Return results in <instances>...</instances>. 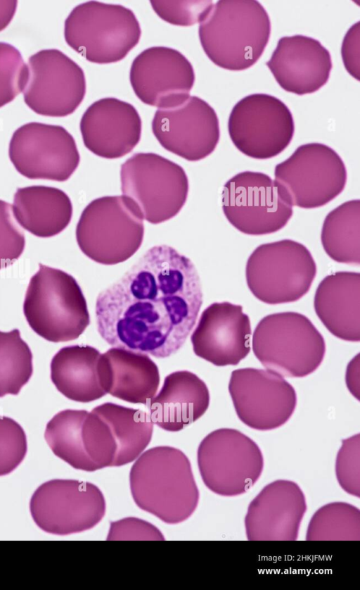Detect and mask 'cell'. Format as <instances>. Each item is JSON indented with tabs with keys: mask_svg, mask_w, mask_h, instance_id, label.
<instances>
[{
	"mask_svg": "<svg viewBox=\"0 0 360 590\" xmlns=\"http://www.w3.org/2000/svg\"><path fill=\"white\" fill-rule=\"evenodd\" d=\"M18 6L16 0L0 1V32L11 22Z\"/></svg>",
	"mask_w": 360,
	"mask_h": 590,
	"instance_id": "obj_41",
	"label": "cell"
},
{
	"mask_svg": "<svg viewBox=\"0 0 360 590\" xmlns=\"http://www.w3.org/2000/svg\"><path fill=\"white\" fill-rule=\"evenodd\" d=\"M151 127L164 149L188 161H200L210 155L220 137L215 111L196 96H190L178 106L158 108Z\"/></svg>",
	"mask_w": 360,
	"mask_h": 590,
	"instance_id": "obj_18",
	"label": "cell"
},
{
	"mask_svg": "<svg viewBox=\"0 0 360 590\" xmlns=\"http://www.w3.org/2000/svg\"><path fill=\"white\" fill-rule=\"evenodd\" d=\"M120 180L123 196L152 224L176 216L188 194L184 168L154 153H136L129 158L121 165Z\"/></svg>",
	"mask_w": 360,
	"mask_h": 590,
	"instance_id": "obj_9",
	"label": "cell"
},
{
	"mask_svg": "<svg viewBox=\"0 0 360 590\" xmlns=\"http://www.w3.org/2000/svg\"><path fill=\"white\" fill-rule=\"evenodd\" d=\"M107 394L131 403L147 404L158 389L157 365L146 353L112 347L101 356Z\"/></svg>",
	"mask_w": 360,
	"mask_h": 590,
	"instance_id": "obj_26",
	"label": "cell"
},
{
	"mask_svg": "<svg viewBox=\"0 0 360 590\" xmlns=\"http://www.w3.org/2000/svg\"><path fill=\"white\" fill-rule=\"evenodd\" d=\"M155 13L164 21L179 26L200 23L214 4L212 1H150Z\"/></svg>",
	"mask_w": 360,
	"mask_h": 590,
	"instance_id": "obj_37",
	"label": "cell"
},
{
	"mask_svg": "<svg viewBox=\"0 0 360 590\" xmlns=\"http://www.w3.org/2000/svg\"><path fill=\"white\" fill-rule=\"evenodd\" d=\"M202 303L191 259L172 246H155L98 294V332L113 347L167 358L185 343Z\"/></svg>",
	"mask_w": 360,
	"mask_h": 590,
	"instance_id": "obj_1",
	"label": "cell"
},
{
	"mask_svg": "<svg viewBox=\"0 0 360 590\" xmlns=\"http://www.w3.org/2000/svg\"><path fill=\"white\" fill-rule=\"evenodd\" d=\"M307 510L305 496L295 482L274 481L250 503L244 524L249 541H295Z\"/></svg>",
	"mask_w": 360,
	"mask_h": 590,
	"instance_id": "obj_21",
	"label": "cell"
},
{
	"mask_svg": "<svg viewBox=\"0 0 360 590\" xmlns=\"http://www.w3.org/2000/svg\"><path fill=\"white\" fill-rule=\"evenodd\" d=\"M359 22L347 32L342 44L341 54L347 72L359 80Z\"/></svg>",
	"mask_w": 360,
	"mask_h": 590,
	"instance_id": "obj_40",
	"label": "cell"
},
{
	"mask_svg": "<svg viewBox=\"0 0 360 590\" xmlns=\"http://www.w3.org/2000/svg\"><path fill=\"white\" fill-rule=\"evenodd\" d=\"M25 245L24 232L15 223L11 204L0 199V269L14 263Z\"/></svg>",
	"mask_w": 360,
	"mask_h": 590,
	"instance_id": "obj_38",
	"label": "cell"
},
{
	"mask_svg": "<svg viewBox=\"0 0 360 590\" xmlns=\"http://www.w3.org/2000/svg\"><path fill=\"white\" fill-rule=\"evenodd\" d=\"M229 391L240 420L259 431L283 425L297 405L293 387L283 376L269 370L245 368L233 370Z\"/></svg>",
	"mask_w": 360,
	"mask_h": 590,
	"instance_id": "obj_17",
	"label": "cell"
},
{
	"mask_svg": "<svg viewBox=\"0 0 360 590\" xmlns=\"http://www.w3.org/2000/svg\"><path fill=\"white\" fill-rule=\"evenodd\" d=\"M102 491L93 483L56 479L41 484L30 501L31 516L44 532L68 535L89 530L105 513Z\"/></svg>",
	"mask_w": 360,
	"mask_h": 590,
	"instance_id": "obj_12",
	"label": "cell"
},
{
	"mask_svg": "<svg viewBox=\"0 0 360 590\" xmlns=\"http://www.w3.org/2000/svg\"><path fill=\"white\" fill-rule=\"evenodd\" d=\"M306 539L359 541V509L345 502H333L321 506L309 522Z\"/></svg>",
	"mask_w": 360,
	"mask_h": 590,
	"instance_id": "obj_32",
	"label": "cell"
},
{
	"mask_svg": "<svg viewBox=\"0 0 360 590\" xmlns=\"http://www.w3.org/2000/svg\"><path fill=\"white\" fill-rule=\"evenodd\" d=\"M107 540H165L160 530L143 520L128 517L110 522Z\"/></svg>",
	"mask_w": 360,
	"mask_h": 590,
	"instance_id": "obj_39",
	"label": "cell"
},
{
	"mask_svg": "<svg viewBox=\"0 0 360 590\" xmlns=\"http://www.w3.org/2000/svg\"><path fill=\"white\" fill-rule=\"evenodd\" d=\"M79 128L88 150L99 157L115 159L128 154L139 144L142 122L131 103L106 97L87 108Z\"/></svg>",
	"mask_w": 360,
	"mask_h": 590,
	"instance_id": "obj_22",
	"label": "cell"
},
{
	"mask_svg": "<svg viewBox=\"0 0 360 590\" xmlns=\"http://www.w3.org/2000/svg\"><path fill=\"white\" fill-rule=\"evenodd\" d=\"M266 64L282 89L298 95L318 91L332 69L330 52L319 41L304 35L281 38Z\"/></svg>",
	"mask_w": 360,
	"mask_h": 590,
	"instance_id": "obj_23",
	"label": "cell"
},
{
	"mask_svg": "<svg viewBox=\"0 0 360 590\" xmlns=\"http://www.w3.org/2000/svg\"><path fill=\"white\" fill-rule=\"evenodd\" d=\"M316 274V265L309 250L289 239L257 246L245 268L250 291L271 305L300 299L309 291Z\"/></svg>",
	"mask_w": 360,
	"mask_h": 590,
	"instance_id": "obj_8",
	"label": "cell"
},
{
	"mask_svg": "<svg viewBox=\"0 0 360 590\" xmlns=\"http://www.w3.org/2000/svg\"><path fill=\"white\" fill-rule=\"evenodd\" d=\"M101 355L98 349L89 345L60 349L51 362V379L58 391L66 398L82 403L106 395Z\"/></svg>",
	"mask_w": 360,
	"mask_h": 590,
	"instance_id": "obj_27",
	"label": "cell"
},
{
	"mask_svg": "<svg viewBox=\"0 0 360 590\" xmlns=\"http://www.w3.org/2000/svg\"><path fill=\"white\" fill-rule=\"evenodd\" d=\"M315 312L336 337L360 341V274L336 272L325 277L314 296Z\"/></svg>",
	"mask_w": 360,
	"mask_h": 590,
	"instance_id": "obj_25",
	"label": "cell"
},
{
	"mask_svg": "<svg viewBox=\"0 0 360 590\" xmlns=\"http://www.w3.org/2000/svg\"><path fill=\"white\" fill-rule=\"evenodd\" d=\"M197 462L205 485L226 497L246 493L264 469L259 446L246 434L231 428L208 434L199 444Z\"/></svg>",
	"mask_w": 360,
	"mask_h": 590,
	"instance_id": "obj_11",
	"label": "cell"
},
{
	"mask_svg": "<svg viewBox=\"0 0 360 590\" xmlns=\"http://www.w3.org/2000/svg\"><path fill=\"white\" fill-rule=\"evenodd\" d=\"M12 211L22 228L37 237L48 238L60 233L70 224L72 205L63 190L34 185L16 190Z\"/></svg>",
	"mask_w": 360,
	"mask_h": 590,
	"instance_id": "obj_28",
	"label": "cell"
},
{
	"mask_svg": "<svg viewBox=\"0 0 360 590\" xmlns=\"http://www.w3.org/2000/svg\"><path fill=\"white\" fill-rule=\"evenodd\" d=\"M201 46L211 61L229 70L252 66L270 37L271 22L255 0H220L199 23Z\"/></svg>",
	"mask_w": 360,
	"mask_h": 590,
	"instance_id": "obj_3",
	"label": "cell"
},
{
	"mask_svg": "<svg viewBox=\"0 0 360 590\" xmlns=\"http://www.w3.org/2000/svg\"><path fill=\"white\" fill-rule=\"evenodd\" d=\"M221 199L228 221L249 235L278 232L293 213L291 198L284 187L260 172L244 171L232 177L223 187Z\"/></svg>",
	"mask_w": 360,
	"mask_h": 590,
	"instance_id": "obj_10",
	"label": "cell"
},
{
	"mask_svg": "<svg viewBox=\"0 0 360 590\" xmlns=\"http://www.w3.org/2000/svg\"><path fill=\"white\" fill-rule=\"evenodd\" d=\"M87 410L66 409L47 423L44 438L53 453L77 470L92 472L80 441V427Z\"/></svg>",
	"mask_w": 360,
	"mask_h": 590,
	"instance_id": "obj_31",
	"label": "cell"
},
{
	"mask_svg": "<svg viewBox=\"0 0 360 590\" xmlns=\"http://www.w3.org/2000/svg\"><path fill=\"white\" fill-rule=\"evenodd\" d=\"M210 405L206 384L195 374L180 370L164 379L148 404L151 422L168 432H178L199 419Z\"/></svg>",
	"mask_w": 360,
	"mask_h": 590,
	"instance_id": "obj_24",
	"label": "cell"
},
{
	"mask_svg": "<svg viewBox=\"0 0 360 590\" xmlns=\"http://www.w3.org/2000/svg\"><path fill=\"white\" fill-rule=\"evenodd\" d=\"M28 78V67L13 45L0 42V108L22 92Z\"/></svg>",
	"mask_w": 360,
	"mask_h": 590,
	"instance_id": "obj_34",
	"label": "cell"
},
{
	"mask_svg": "<svg viewBox=\"0 0 360 590\" xmlns=\"http://www.w3.org/2000/svg\"><path fill=\"white\" fill-rule=\"evenodd\" d=\"M8 156L24 177L57 182L68 180L80 161L75 140L65 128L38 122L26 123L13 132Z\"/></svg>",
	"mask_w": 360,
	"mask_h": 590,
	"instance_id": "obj_16",
	"label": "cell"
},
{
	"mask_svg": "<svg viewBox=\"0 0 360 590\" xmlns=\"http://www.w3.org/2000/svg\"><path fill=\"white\" fill-rule=\"evenodd\" d=\"M228 131L234 146L258 160L274 158L292 139L294 120L288 107L266 94L248 95L237 102L230 113Z\"/></svg>",
	"mask_w": 360,
	"mask_h": 590,
	"instance_id": "obj_14",
	"label": "cell"
},
{
	"mask_svg": "<svg viewBox=\"0 0 360 590\" xmlns=\"http://www.w3.org/2000/svg\"><path fill=\"white\" fill-rule=\"evenodd\" d=\"M93 410L108 422L115 439L117 452L114 467L135 460L150 444L153 423L146 412L111 402Z\"/></svg>",
	"mask_w": 360,
	"mask_h": 590,
	"instance_id": "obj_29",
	"label": "cell"
},
{
	"mask_svg": "<svg viewBox=\"0 0 360 590\" xmlns=\"http://www.w3.org/2000/svg\"><path fill=\"white\" fill-rule=\"evenodd\" d=\"M32 372V353L19 329L0 331V397L18 395Z\"/></svg>",
	"mask_w": 360,
	"mask_h": 590,
	"instance_id": "obj_33",
	"label": "cell"
},
{
	"mask_svg": "<svg viewBox=\"0 0 360 590\" xmlns=\"http://www.w3.org/2000/svg\"><path fill=\"white\" fill-rule=\"evenodd\" d=\"M143 217L124 196H105L91 201L76 227L82 252L103 265H115L131 258L144 236Z\"/></svg>",
	"mask_w": 360,
	"mask_h": 590,
	"instance_id": "obj_7",
	"label": "cell"
},
{
	"mask_svg": "<svg viewBox=\"0 0 360 590\" xmlns=\"http://www.w3.org/2000/svg\"><path fill=\"white\" fill-rule=\"evenodd\" d=\"M251 334L242 306L215 302L202 313L191 341L197 356L216 366L236 365L250 351Z\"/></svg>",
	"mask_w": 360,
	"mask_h": 590,
	"instance_id": "obj_20",
	"label": "cell"
},
{
	"mask_svg": "<svg viewBox=\"0 0 360 590\" xmlns=\"http://www.w3.org/2000/svg\"><path fill=\"white\" fill-rule=\"evenodd\" d=\"M274 176L289 194L293 206L309 209L325 206L336 198L345 189L347 172L331 147L308 143L277 164Z\"/></svg>",
	"mask_w": 360,
	"mask_h": 590,
	"instance_id": "obj_13",
	"label": "cell"
},
{
	"mask_svg": "<svg viewBox=\"0 0 360 590\" xmlns=\"http://www.w3.org/2000/svg\"><path fill=\"white\" fill-rule=\"evenodd\" d=\"M135 503L169 525L182 522L195 510L199 490L186 454L172 446H156L141 453L129 472Z\"/></svg>",
	"mask_w": 360,
	"mask_h": 590,
	"instance_id": "obj_2",
	"label": "cell"
},
{
	"mask_svg": "<svg viewBox=\"0 0 360 590\" xmlns=\"http://www.w3.org/2000/svg\"><path fill=\"white\" fill-rule=\"evenodd\" d=\"M335 475L340 487L348 494L360 497V434L342 441L335 460Z\"/></svg>",
	"mask_w": 360,
	"mask_h": 590,
	"instance_id": "obj_36",
	"label": "cell"
},
{
	"mask_svg": "<svg viewBox=\"0 0 360 590\" xmlns=\"http://www.w3.org/2000/svg\"><path fill=\"white\" fill-rule=\"evenodd\" d=\"M252 350L267 370L284 377H303L321 364L326 343L307 316L288 311L268 315L259 322Z\"/></svg>",
	"mask_w": 360,
	"mask_h": 590,
	"instance_id": "obj_5",
	"label": "cell"
},
{
	"mask_svg": "<svg viewBox=\"0 0 360 590\" xmlns=\"http://www.w3.org/2000/svg\"><path fill=\"white\" fill-rule=\"evenodd\" d=\"M23 313L32 330L51 342L76 339L90 323L86 301L76 280L41 263L30 279Z\"/></svg>",
	"mask_w": 360,
	"mask_h": 590,
	"instance_id": "obj_4",
	"label": "cell"
},
{
	"mask_svg": "<svg viewBox=\"0 0 360 590\" xmlns=\"http://www.w3.org/2000/svg\"><path fill=\"white\" fill-rule=\"evenodd\" d=\"M129 80L136 96L143 103L168 108L190 96L195 73L191 62L179 51L152 46L134 59Z\"/></svg>",
	"mask_w": 360,
	"mask_h": 590,
	"instance_id": "obj_19",
	"label": "cell"
},
{
	"mask_svg": "<svg viewBox=\"0 0 360 590\" xmlns=\"http://www.w3.org/2000/svg\"><path fill=\"white\" fill-rule=\"evenodd\" d=\"M24 101L34 113L49 117L73 113L86 94L82 68L63 52L43 49L28 59Z\"/></svg>",
	"mask_w": 360,
	"mask_h": 590,
	"instance_id": "obj_15",
	"label": "cell"
},
{
	"mask_svg": "<svg viewBox=\"0 0 360 590\" xmlns=\"http://www.w3.org/2000/svg\"><path fill=\"white\" fill-rule=\"evenodd\" d=\"M27 451L23 428L13 419L0 416V476L12 472L24 460Z\"/></svg>",
	"mask_w": 360,
	"mask_h": 590,
	"instance_id": "obj_35",
	"label": "cell"
},
{
	"mask_svg": "<svg viewBox=\"0 0 360 590\" xmlns=\"http://www.w3.org/2000/svg\"><path fill=\"white\" fill-rule=\"evenodd\" d=\"M141 35L139 23L131 9L97 1L75 6L64 25L68 45L97 64L122 60L138 44Z\"/></svg>",
	"mask_w": 360,
	"mask_h": 590,
	"instance_id": "obj_6",
	"label": "cell"
},
{
	"mask_svg": "<svg viewBox=\"0 0 360 590\" xmlns=\"http://www.w3.org/2000/svg\"><path fill=\"white\" fill-rule=\"evenodd\" d=\"M321 240L325 252L333 261L360 263V200L347 201L328 213Z\"/></svg>",
	"mask_w": 360,
	"mask_h": 590,
	"instance_id": "obj_30",
	"label": "cell"
}]
</instances>
